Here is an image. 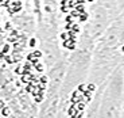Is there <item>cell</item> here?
Here are the masks:
<instances>
[{"label":"cell","instance_id":"2","mask_svg":"<svg viewBox=\"0 0 124 118\" xmlns=\"http://www.w3.org/2000/svg\"><path fill=\"white\" fill-rule=\"evenodd\" d=\"M76 109H77L78 111H84V109H85V103H84V102H78L77 105H76Z\"/></svg>","mask_w":124,"mask_h":118},{"label":"cell","instance_id":"14","mask_svg":"<svg viewBox=\"0 0 124 118\" xmlns=\"http://www.w3.org/2000/svg\"><path fill=\"white\" fill-rule=\"evenodd\" d=\"M61 38H62L63 41L68 39V34H66V33H62V34H61Z\"/></svg>","mask_w":124,"mask_h":118},{"label":"cell","instance_id":"15","mask_svg":"<svg viewBox=\"0 0 124 118\" xmlns=\"http://www.w3.org/2000/svg\"><path fill=\"white\" fill-rule=\"evenodd\" d=\"M15 72H16L18 75H22V68H20V67H18V68L15 69Z\"/></svg>","mask_w":124,"mask_h":118},{"label":"cell","instance_id":"20","mask_svg":"<svg viewBox=\"0 0 124 118\" xmlns=\"http://www.w3.org/2000/svg\"><path fill=\"white\" fill-rule=\"evenodd\" d=\"M69 118H74V117H69Z\"/></svg>","mask_w":124,"mask_h":118},{"label":"cell","instance_id":"13","mask_svg":"<svg viewBox=\"0 0 124 118\" xmlns=\"http://www.w3.org/2000/svg\"><path fill=\"white\" fill-rule=\"evenodd\" d=\"M34 53H30V54H28V56H27V60H28V61H31V60H32V59H34Z\"/></svg>","mask_w":124,"mask_h":118},{"label":"cell","instance_id":"4","mask_svg":"<svg viewBox=\"0 0 124 118\" xmlns=\"http://www.w3.org/2000/svg\"><path fill=\"white\" fill-rule=\"evenodd\" d=\"M20 80H22L24 84H27L28 81H30V79H28V76H26V75H22V78H20Z\"/></svg>","mask_w":124,"mask_h":118},{"label":"cell","instance_id":"3","mask_svg":"<svg viewBox=\"0 0 124 118\" xmlns=\"http://www.w3.org/2000/svg\"><path fill=\"white\" fill-rule=\"evenodd\" d=\"M35 69H37V71L38 72H42V71H43V65H42V64H39V62H38V64H35Z\"/></svg>","mask_w":124,"mask_h":118},{"label":"cell","instance_id":"1","mask_svg":"<svg viewBox=\"0 0 124 118\" xmlns=\"http://www.w3.org/2000/svg\"><path fill=\"white\" fill-rule=\"evenodd\" d=\"M0 113H1L0 115H3L4 118H9V115H11V110H9V107H7V106H4L3 109L0 110Z\"/></svg>","mask_w":124,"mask_h":118},{"label":"cell","instance_id":"16","mask_svg":"<svg viewBox=\"0 0 124 118\" xmlns=\"http://www.w3.org/2000/svg\"><path fill=\"white\" fill-rule=\"evenodd\" d=\"M4 106H6V105H4V102H3V100H1V99H0V110L3 109Z\"/></svg>","mask_w":124,"mask_h":118},{"label":"cell","instance_id":"6","mask_svg":"<svg viewBox=\"0 0 124 118\" xmlns=\"http://www.w3.org/2000/svg\"><path fill=\"white\" fill-rule=\"evenodd\" d=\"M34 99H35V102H37V103H40L42 100H43V96H39V95H37V96H34Z\"/></svg>","mask_w":124,"mask_h":118},{"label":"cell","instance_id":"21","mask_svg":"<svg viewBox=\"0 0 124 118\" xmlns=\"http://www.w3.org/2000/svg\"><path fill=\"white\" fill-rule=\"evenodd\" d=\"M123 52H124V46H123Z\"/></svg>","mask_w":124,"mask_h":118},{"label":"cell","instance_id":"5","mask_svg":"<svg viewBox=\"0 0 124 118\" xmlns=\"http://www.w3.org/2000/svg\"><path fill=\"white\" fill-rule=\"evenodd\" d=\"M47 80H49V79H47V76H42V78L39 79V83L40 84H47Z\"/></svg>","mask_w":124,"mask_h":118},{"label":"cell","instance_id":"7","mask_svg":"<svg viewBox=\"0 0 124 118\" xmlns=\"http://www.w3.org/2000/svg\"><path fill=\"white\" fill-rule=\"evenodd\" d=\"M8 50H9V45H4V48H3V50H1V52L6 54V53H8Z\"/></svg>","mask_w":124,"mask_h":118},{"label":"cell","instance_id":"12","mask_svg":"<svg viewBox=\"0 0 124 118\" xmlns=\"http://www.w3.org/2000/svg\"><path fill=\"white\" fill-rule=\"evenodd\" d=\"M34 56H35V57H37V59H39V57H40V56H42V53H40V52H39V50H35V52H34Z\"/></svg>","mask_w":124,"mask_h":118},{"label":"cell","instance_id":"19","mask_svg":"<svg viewBox=\"0 0 124 118\" xmlns=\"http://www.w3.org/2000/svg\"><path fill=\"white\" fill-rule=\"evenodd\" d=\"M0 4H3V0H0Z\"/></svg>","mask_w":124,"mask_h":118},{"label":"cell","instance_id":"9","mask_svg":"<svg viewBox=\"0 0 124 118\" xmlns=\"http://www.w3.org/2000/svg\"><path fill=\"white\" fill-rule=\"evenodd\" d=\"M78 91H80L81 94L85 91V86H84V84H80V86H78Z\"/></svg>","mask_w":124,"mask_h":118},{"label":"cell","instance_id":"8","mask_svg":"<svg viewBox=\"0 0 124 118\" xmlns=\"http://www.w3.org/2000/svg\"><path fill=\"white\" fill-rule=\"evenodd\" d=\"M4 60H6V61L8 62V64H11V62H14V60L11 59V57H9V56H4Z\"/></svg>","mask_w":124,"mask_h":118},{"label":"cell","instance_id":"11","mask_svg":"<svg viewBox=\"0 0 124 118\" xmlns=\"http://www.w3.org/2000/svg\"><path fill=\"white\" fill-rule=\"evenodd\" d=\"M94 90H96V87H94L93 84H89V86H88V91H90V92H92V91H94Z\"/></svg>","mask_w":124,"mask_h":118},{"label":"cell","instance_id":"17","mask_svg":"<svg viewBox=\"0 0 124 118\" xmlns=\"http://www.w3.org/2000/svg\"><path fill=\"white\" fill-rule=\"evenodd\" d=\"M30 45H31V46H34V45H35V39H34V38L30 41Z\"/></svg>","mask_w":124,"mask_h":118},{"label":"cell","instance_id":"18","mask_svg":"<svg viewBox=\"0 0 124 118\" xmlns=\"http://www.w3.org/2000/svg\"><path fill=\"white\" fill-rule=\"evenodd\" d=\"M0 59H4V53L3 52H0Z\"/></svg>","mask_w":124,"mask_h":118},{"label":"cell","instance_id":"10","mask_svg":"<svg viewBox=\"0 0 124 118\" xmlns=\"http://www.w3.org/2000/svg\"><path fill=\"white\" fill-rule=\"evenodd\" d=\"M74 118H84V111H78Z\"/></svg>","mask_w":124,"mask_h":118}]
</instances>
